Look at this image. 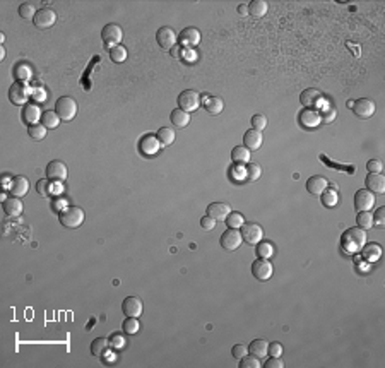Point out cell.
Listing matches in <instances>:
<instances>
[{"mask_svg":"<svg viewBox=\"0 0 385 368\" xmlns=\"http://www.w3.org/2000/svg\"><path fill=\"white\" fill-rule=\"evenodd\" d=\"M342 240V248L347 252H360L363 248L364 241H366V233L361 228H349L341 237Z\"/></svg>","mask_w":385,"mask_h":368,"instance_id":"6da1fadb","label":"cell"},{"mask_svg":"<svg viewBox=\"0 0 385 368\" xmlns=\"http://www.w3.org/2000/svg\"><path fill=\"white\" fill-rule=\"evenodd\" d=\"M84 211L77 206H70L65 207L59 213V221L64 228H69V230H74V228H79L81 224L84 223Z\"/></svg>","mask_w":385,"mask_h":368,"instance_id":"7a4b0ae2","label":"cell"},{"mask_svg":"<svg viewBox=\"0 0 385 368\" xmlns=\"http://www.w3.org/2000/svg\"><path fill=\"white\" fill-rule=\"evenodd\" d=\"M29 96H33V89L26 83H14L9 89V101L16 107H21V105H28Z\"/></svg>","mask_w":385,"mask_h":368,"instance_id":"3957f363","label":"cell"},{"mask_svg":"<svg viewBox=\"0 0 385 368\" xmlns=\"http://www.w3.org/2000/svg\"><path fill=\"white\" fill-rule=\"evenodd\" d=\"M55 111L60 117V120L70 122L72 118H76L77 115V103L74 98L70 96H62L57 100L55 103Z\"/></svg>","mask_w":385,"mask_h":368,"instance_id":"277c9868","label":"cell"},{"mask_svg":"<svg viewBox=\"0 0 385 368\" xmlns=\"http://www.w3.org/2000/svg\"><path fill=\"white\" fill-rule=\"evenodd\" d=\"M122 36H124V31H122L120 26L115 24V22H110V24H107L101 29V38H103L105 48H107L108 52L122 42Z\"/></svg>","mask_w":385,"mask_h":368,"instance_id":"5b68a950","label":"cell"},{"mask_svg":"<svg viewBox=\"0 0 385 368\" xmlns=\"http://www.w3.org/2000/svg\"><path fill=\"white\" fill-rule=\"evenodd\" d=\"M221 247L224 248L226 252H235L236 248H240V245L243 243V238H241V233L235 228H228L219 238Z\"/></svg>","mask_w":385,"mask_h":368,"instance_id":"8992f818","label":"cell"},{"mask_svg":"<svg viewBox=\"0 0 385 368\" xmlns=\"http://www.w3.org/2000/svg\"><path fill=\"white\" fill-rule=\"evenodd\" d=\"M200 107V94L193 89H185L178 96V108L185 111H195Z\"/></svg>","mask_w":385,"mask_h":368,"instance_id":"52a82bcc","label":"cell"},{"mask_svg":"<svg viewBox=\"0 0 385 368\" xmlns=\"http://www.w3.org/2000/svg\"><path fill=\"white\" fill-rule=\"evenodd\" d=\"M240 233L243 241H247L248 245H257L264 238V230L257 223H243Z\"/></svg>","mask_w":385,"mask_h":368,"instance_id":"ba28073f","label":"cell"},{"mask_svg":"<svg viewBox=\"0 0 385 368\" xmlns=\"http://www.w3.org/2000/svg\"><path fill=\"white\" fill-rule=\"evenodd\" d=\"M272 272H274V267H272V264L267 259L258 257L257 260L252 264V274H254V278L257 279V281H269Z\"/></svg>","mask_w":385,"mask_h":368,"instance_id":"9c48e42d","label":"cell"},{"mask_svg":"<svg viewBox=\"0 0 385 368\" xmlns=\"http://www.w3.org/2000/svg\"><path fill=\"white\" fill-rule=\"evenodd\" d=\"M176 40H178V35L168 26H163L156 31V42L163 50H171L176 45Z\"/></svg>","mask_w":385,"mask_h":368,"instance_id":"30bf717a","label":"cell"},{"mask_svg":"<svg viewBox=\"0 0 385 368\" xmlns=\"http://www.w3.org/2000/svg\"><path fill=\"white\" fill-rule=\"evenodd\" d=\"M33 22H35V26H36L38 29H48V28H52V26L57 22L55 11H52V9H48V7L40 9V11L36 12L35 19H33Z\"/></svg>","mask_w":385,"mask_h":368,"instance_id":"8fae6325","label":"cell"},{"mask_svg":"<svg viewBox=\"0 0 385 368\" xmlns=\"http://www.w3.org/2000/svg\"><path fill=\"white\" fill-rule=\"evenodd\" d=\"M298 122L305 129H315L322 124V115L317 110H313V108H305V110L299 111Z\"/></svg>","mask_w":385,"mask_h":368,"instance_id":"7c38bea8","label":"cell"},{"mask_svg":"<svg viewBox=\"0 0 385 368\" xmlns=\"http://www.w3.org/2000/svg\"><path fill=\"white\" fill-rule=\"evenodd\" d=\"M46 178L53 182H64L67 178V166L64 161L53 159L46 165Z\"/></svg>","mask_w":385,"mask_h":368,"instance_id":"4fadbf2b","label":"cell"},{"mask_svg":"<svg viewBox=\"0 0 385 368\" xmlns=\"http://www.w3.org/2000/svg\"><path fill=\"white\" fill-rule=\"evenodd\" d=\"M375 206V194L368 189H361L354 194V207L356 211H370Z\"/></svg>","mask_w":385,"mask_h":368,"instance_id":"5bb4252c","label":"cell"},{"mask_svg":"<svg viewBox=\"0 0 385 368\" xmlns=\"http://www.w3.org/2000/svg\"><path fill=\"white\" fill-rule=\"evenodd\" d=\"M159 148H161V144H159L158 137L152 134H146L144 137L141 139V142H139V151H141V154L146 156V158L154 156L156 152L159 151Z\"/></svg>","mask_w":385,"mask_h":368,"instance_id":"9a60e30c","label":"cell"},{"mask_svg":"<svg viewBox=\"0 0 385 368\" xmlns=\"http://www.w3.org/2000/svg\"><path fill=\"white\" fill-rule=\"evenodd\" d=\"M351 110L354 111V115L360 118H370L375 113V103L368 98H361L358 101H353Z\"/></svg>","mask_w":385,"mask_h":368,"instance_id":"2e32d148","label":"cell"},{"mask_svg":"<svg viewBox=\"0 0 385 368\" xmlns=\"http://www.w3.org/2000/svg\"><path fill=\"white\" fill-rule=\"evenodd\" d=\"M122 310H124L125 317H139L144 310L142 300L137 296H127L122 303Z\"/></svg>","mask_w":385,"mask_h":368,"instance_id":"e0dca14e","label":"cell"},{"mask_svg":"<svg viewBox=\"0 0 385 368\" xmlns=\"http://www.w3.org/2000/svg\"><path fill=\"white\" fill-rule=\"evenodd\" d=\"M206 213H207V216H211L213 219L223 221V219H226L228 214L231 213V207H230V204H226V202H213L207 206Z\"/></svg>","mask_w":385,"mask_h":368,"instance_id":"ac0fdd59","label":"cell"},{"mask_svg":"<svg viewBox=\"0 0 385 368\" xmlns=\"http://www.w3.org/2000/svg\"><path fill=\"white\" fill-rule=\"evenodd\" d=\"M327 187H329V180L322 175H313L306 180V190L312 195H320L323 190H327Z\"/></svg>","mask_w":385,"mask_h":368,"instance_id":"d6986e66","label":"cell"},{"mask_svg":"<svg viewBox=\"0 0 385 368\" xmlns=\"http://www.w3.org/2000/svg\"><path fill=\"white\" fill-rule=\"evenodd\" d=\"M28 190H29V182H28V178L22 175L14 176L11 185H9V192L12 194V197H19V199L24 197L26 194H28Z\"/></svg>","mask_w":385,"mask_h":368,"instance_id":"ffe728a7","label":"cell"},{"mask_svg":"<svg viewBox=\"0 0 385 368\" xmlns=\"http://www.w3.org/2000/svg\"><path fill=\"white\" fill-rule=\"evenodd\" d=\"M364 185L373 194L385 192V178L382 176V173H368L366 178H364Z\"/></svg>","mask_w":385,"mask_h":368,"instance_id":"44dd1931","label":"cell"},{"mask_svg":"<svg viewBox=\"0 0 385 368\" xmlns=\"http://www.w3.org/2000/svg\"><path fill=\"white\" fill-rule=\"evenodd\" d=\"M180 43L187 48H193L200 43V31L197 28H185L180 33Z\"/></svg>","mask_w":385,"mask_h":368,"instance_id":"7402d4cb","label":"cell"},{"mask_svg":"<svg viewBox=\"0 0 385 368\" xmlns=\"http://www.w3.org/2000/svg\"><path fill=\"white\" fill-rule=\"evenodd\" d=\"M42 110L36 103H28L24 105L22 108V120L26 122L28 125H35L38 124V120H42Z\"/></svg>","mask_w":385,"mask_h":368,"instance_id":"603a6c76","label":"cell"},{"mask_svg":"<svg viewBox=\"0 0 385 368\" xmlns=\"http://www.w3.org/2000/svg\"><path fill=\"white\" fill-rule=\"evenodd\" d=\"M2 209H4V213L7 214V216L16 217V216H21L24 206H22L19 197H9V199H5L4 202H2Z\"/></svg>","mask_w":385,"mask_h":368,"instance_id":"cb8c5ba5","label":"cell"},{"mask_svg":"<svg viewBox=\"0 0 385 368\" xmlns=\"http://www.w3.org/2000/svg\"><path fill=\"white\" fill-rule=\"evenodd\" d=\"M262 142H264V139H262V132L254 130V129H250V130L245 132L243 144L247 149H250V151H257V149H260Z\"/></svg>","mask_w":385,"mask_h":368,"instance_id":"d4e9b609","label":"cell"},{"mask_svg":"<svg viewBox=\"0 0 385 368\" xmlns=\"http://www.w3.org/2000/svg\"><path fill=\"white\" fill-rule=\"evenodd\" d=\"M170 120H171V124L175 125L176 129H185L187 125L190 124V113L182 110V108H175V110L171 111V115H170Z\"/></svg>","mask_w":385,"mask_h":368,"instance_id":"484cf974","label":"cell"},{"mask_svg":"<svg viewBox=\"0 0 385 368\" xmlns=\"http://www.w3.org/2000/svg\"><path fill=\"white\" fill-rule=\"evenodd\" d=\"M319 100H320V93L317 89H313V87L305 89L301 94H299V101H301V105L306 108H313Z\"/></svg>","mask_w":385,"mask_h":368,"instance_id":"4316f807","label":"cell"},{"mask_svg":"<svg viewBox=\"0 0 385 368\" xmlns=\"http://www.w3.org/2000/svg\"><path fill=\"white\" fill-rule=\"evenodd\" d=\"M267 349H269V343L265 339H255L248 346V353L257 358H264L267 354Z\"/></svg>","mask_w":385,"mask_h":368,"instance_id":"83f0119b","label":"cell"},{"mask_svg":"<svg viewBox=\"0 0 385 368\" xmlns=\"http://www.w3.org/2000/svg\"><path fill=\"white\" fill-rule=\"evenodd\" d=\"M204 108H206L207 113L211 115H219L224 108V101L221 98L216 96H207L206 98V103H204Z\"/></svg>","mask_w":385,"mask_h":368,"instance_id":"f1b7e54d","label":"cell"},{"mask_svg":"<svg viewBox=\"0 0 385 368\" xmlns=\"http://www.w3.org/2000/svg\"><path fill=\"white\" fill-rule=\"evenodd\" d=\"M14 77L18 81H21V83H26V81H29L33 77V69L29 64L26 62H19L18 65L14 67Z\"/></svg>","mask_w":385,"mask_h":368,"instance_id":"f546056e","label":"cell"},{"mask_svg":"<svg viewBox=\"0 0 385 368\" xmlns=\"http://www.w3.org/2000/svg\"><path fill=\"white\" fill-rule=\"evenodd\" d=\"M267 2L265 0H252L248 4V14L254 16V18H262V16L267 14Z\"/></svg>","mask_w":385,"mask_h":368,"instance_id":"4dcf8cb0","label":"cell"},{"mask_svg":"<svg viewBox=\"0 0 385 368\" xmlns=\"http://www.w3.org/2000/svg\"><path fill=\"white\" fill-rule=\"evenodd\" d=\"M231 159L236 165H243V163H250V149H247L245 146H236L231 151Z\"/></svg>","mask_w":385,"mask_h":368,"instance_id":"1f68e13d","label":"cell"},{"mask_svg":"<svg viewBox=\"0 0 385 368\" xmlns=\"http://www.w3.org/2000/svg\"><path fill=\"white\" fill-rule=\"evenodd\" d=\"M156 137H158V141H159V144L161 146H171L173 142H175V130L173 129H170V127H161L158 130V134H156Z\"/></svg>","mask_w":385,"mask_h":368,"instance_id":"d6a6232c","label":"cell"},{"mask_svg":"<svg viewBox=\"0 0 385 368\" xmlns=\"http://www.w3.org/2000/svg\"><path fill=\"white\" fill-rule=\"evenodd\" d=\"M108 346H110V341L105 339V337H96V339L91 343V353L94 356H103L107 353Z\"/></svg>","mask_w":385,"mask_h":368,"instance_id":"836d02e7","label":"cell"},{"mask_svg":"<svg viewBox=\"0 0 385 368\" xmlns=\"http://www.w3.org/2000/svg\"><path fill=\"white\" fill-rule=\"evenodd\" d=\"M356 224L361 230H370V228L373 226V216H371V213H368V211H360L356 216Z\"/></svg>","mask_w":385,"mask_h":368,"instance_id":"e575fe53","label":"cell"},{"mask_svg":"<svg viewBox=\"0 0 385 368\" xmlns=\"http://www.w3.org/2000/svg\"><path fill=\"white\" fill-rule=\"evenodd\" d=\"M260 176H262L260 165H257V163H248V166L245 168V178H247L248 182H257Z\"/></svg>","mask_w":385,"mask_h":368,"instance_id":"d590c367","label":"cell"},{"mask_svg":"<svg viewBox=\"0 0 385 368\" xmlns=\"http://www.w3.org/2000/svg\"><path fill=\"white\" fill-rule=\"evenodd\" d=\"M122 327H124L125 334H128V336H134V334H137L139 329H141V324H139L137 317H127V319H125V322L122 324Z\"/></svg>","mask_w":385,"mask_h":368,"instance_id":"8d00e7d4","label":"cell"},{"mask_svg":"<svg viewBox=\"0 0 385 368\" xmlns=\"http://www.w3.org/2000/svg\"><path fill=\"white\" fill-rule=\"evenodd\" d=\"M127 48L125 46H122V45H117V46H113V48L110 50V59H111V62H115V64H122V62H125L127 60Z\"/></svg>","mask_w":385,"mask_h":368,"instance_id":"74e56055","label":"cell"},{"mask_svg":"<svg viewBox=\"0 0 385 368\" xmlns=\"http://www.w3.org/2000/svg\"><path fill=\"white\" fill-rule=\"evenodd\" d=\"M42 124L46 129H57L60 124V117L57 115V111H45L42 117Z\"/></svg>","mask_w":385,"mask_h":368,"instance_id":"f35d334b","label":"cell"},{"mask_svg":"<svg viewBox=\"0 0 385 368\" xmlns=\"http://www.w3.org/2000/svg\"><path fill=\"white\" fill-rule=\"evenodd\" d=\"M28 134H29V137L35 139V141H42V139H45V135H46V127L43 124L29 125Z\"/></svg>","mask_w":385,"mask_h":368,"instance_id":"ab89813d","label":"cell"},{"mask_svg":"<svg viewBox=\"0 0 385 368\" xmlns=\"http://www.w3.org/2000/svg\"><path fill=\"white\" fill-rule=\"evenodd\" d=\"M19 16H21L22 19H26V21H33V19H35V16H36V7L33 4H28V2H26V4H21L19 5Z\"/></svg>","mask_w":385,"mask_h":368,"instance_id":"60d3db41","label":"cell"},{"mask_svg":"<svg viewBox=\"0 0 385 368\" xmlns=\"http://www.w3.org/2000/svg\"><path fill=\"white\" fill-rule=\"evenodd\" d=\"M243 223H245V217L241 213H233V211H231V213L228 214V217H226L228 228H235V230H238V228L243 226Z\"/></svg>","mask_w":385,"mask_h":368,"instance_id":"b9f144b4","label":"cell"},{"mask_svg":"<svg viewBox=\"0 0 385 368\" xmlns=\"http://www.w3.org/2000/svg\"><path fill=\"white\" fill-rule=\"evenodd\" d=\"M257 255L262 259H269L271 255H274V247H272V243H269V241H258Z\"/></svg>","mask_w":385,"mask_h":368,"instance_id":"7bdbcfd3","label":"cell"},{"mask_svg":"<svg viewBox=\"0 0 385 368\" xmlns=\"http://www.w3.org/2000/svg\"><path fill=\"white\" fill-rule=\"evenodd\" d=\"M380 254H382V248L375 243L366 245L363 250V257L366 259V260H377V259L380 257Z\"/></svg>","mask_w":385,"mask_h":368,"instance_id":"ee69618b","label":"cell"},{"mask_svg":"<svg viewBox=\"0 0 385 368\" xmlns=\"http://www.w3.org/2000/svg\"><path fill=\"white\" fill-rule=\"evenodd\" d=\"M320 195H322V204L325 207H334L337 204V190H323Z\"/></svg>","mask_w":385,"mask_h":368,"instance_id":"f6af8a7d","label":"cell"},{"mask_svg":"<svg viewBox=\"0 0 385 368\" xmlns=\"http://www.w3.org/2000/svg\"><path fill=\"white\" fill-rule=\"evenodd\" d=\"M262 363H260V358L254 356V354L248 353L247 356L241 358V363H240V368H260Z\"/></svg>","mask_w":385,"mask_h":368,"instance_id":"bcb514c9","label":"cell"},{"mask_svg":"<svg viewBox=\"0 0 385 368\" xmlns=\"http://www.w3.org/2000/svg\"><path fill=\"white\" fill-rule=\"evenodd\" d=\"M250 124H252V129L254 130H264L265 127H267V117L265 115H262V113H257V115H254L252 117V120H250Z\"/></svg>","mask_w":385,"mask_h":368,"instance_id":"7dc6e473","label":"cell"},{"mask_svg":"<svg viewBox=\"0 0 385 368\" xmlns=\"http://www.w3.org/2000/svg\"><path fill=\"white\" fill-rule=\"evenodd\" d=\"M108 341H110V346L113 347V349H124L125 347V336L124 334H118V332L111 334Z\"/></svg>","mask_w":385,"mask_h":368,"instance_id":"c3c4849f","label":"cell"},{"mask_svg":"<svg viewBox=\"0 0 385 368\" xmlns=\"http://www.w3.org/2000/svg\"><path fill=\"white\" fill-rule=\"evenodd\" d=\"M36 190H38L40 195H46V197L52 195V185H50L48 178H46V180H40L38 185H36Z\"/></svg>","mask_w":385,"mask_h":368,"instance_id":"681fc988","label":"cell"},{"mask_svg":"<svg viewBox=\"0 0 385 368\" xmlns=\"http://www.w3.org/2000/svg\"><path fill=\"white\" fill-rule=\"evenodd\" d=\"M373 224L377 228H384V224H385V207H378L377 213L373 214Z\"/></svg>","mask_w":385,"mask_h":368,"instance_id":"f907efd6","label":"cell"},{"mask_svg":"<svg viewBox=\"0 0 385 368\" xmlns=\"http://www.w3.org/2000/svg\"><path fill=\"white\" fill-rule=\"evenodd\" d=\"M231 354H233L236 360H241V358L248 354V347L243 346V344H235V346L231 347Z\"/></svg>","mask_w":385,"mask_h":368,"instance_id":"816d5d0a","label":"cell"},{"mask_svg":"<svg viewBox=\"0 0 385 368\" xmlns=\"http://www.w3.org/2000/svg\"><path fill=\"white\" fill-rule=\"evenodd\" d=\"M382 168H384V165H382L380 159H370V161L366 163V170L370 173H380Z\"/></svg>","mask_w":385,"mask_h":368,"instance_id":"f5cc1de1","label":"cell"},{"mask_svg":"<svg viewBox=\"0 0 385 368\" xmlns=\"http://www.w3.org/2000/svg\"><path fill=\"white\" fill-rule=\"evenodd\" d=\"M200 226L204 228V230H207V231H211V230H214L216 228V219H213L211 216H204L202 219H200Z\"/></svg>","mask_w":385,"mask_h":368,"instance_id":"db71d44e","label":"cell"},{"mask_svg":"<svg viewBox=\"0 0 385 368\" xmlns=\"http://www.w3.org/2000/svg\"><path fill=\"white\" fill-rule=\"evenodd\" d=\"M282 367H284V363H282L279 356H271V360H267L264 363V368H282Z\"/></svg>","mask_w":385,"mask_h":368,"instance_id":"11a10c76","label":"cell"},{"mask_svg":"<svg viewBox=\"0 0 385 368\" xmlns=\"http://www.w3.org/2000/svg\"><path fill=\"white\" fill-rule=\"evenodd\" d=\"M267 354H271V356H281V354H282V344H281V343H272V344H269Z\"/></svg>","mask_w":385,"mask_h":368,"instance_id":"9f6ffc18","label":"cell"},{"mask_svg":"<svg viewBox=\"0 0 385 368\" xmlns=\"http://www.w3.org/2000/svg\"><path fill=\"white\" fill-rule=\"evenodd\" d=\"M230 172H231V175H233V178H238V180L245 178V168H241V165H233Z\"/></svg>","mask_w":385,"mask_h":368,"instance_id":"6f0895ef","label":"cell"},{"mask_svg":"<svg viewBox=\"0 0 385 368\" xmlns=\"http://www.w3.org/2000/svg\"><path fill=\"white\" fill-rule=\"evenodd\" d=\"M170 53H171L173 59H182V57H183V46L175 45L171 50H170Z\"/></svg>","mask_w":385,"mask_h":368,"instance_id":"680465c9","label":"cell"},{"mask_svg":"<svg viewBox=\"0 0 385 368\" xmlns=\"http://www.w3.org/2000/svg\"><path fill=\"white\" fill-rule=\"evenodd\" d=\"M33 96L36 98V101H45L46 100V93L43 89H36V91H33Z\"/></svg>","mask_w":385,"mask_h":368,"instance_id":"91938a15","label":"cell"},{"mask_svg":"<svg viewBox=\"0 0 385 368\" xmlns=\"http://www.w3.org/2000/svg\"><path fill=\"white\" fill-rule=\"evenodd\" d=\"M238 14H240V16H248V5L247 4L238 5Z\"/></svg>","mask_w":385,"mask_h":368,"instance_id":"94428289","label":"cell"},{"mask_svg":"<svg viewBox=\"0 0 385 368\" xmlns=\"http://www.w3.org/2000/svg\"><path fill=\"white\" fill-rule=\"evenodd\" d=\"M4 57H5V50H4V46H2V50H0V59L4 60Z\"/></svg>","mask_w":385,"mask_h":368,"instance_id":"6125c7cd","label":"cell"}]
</instances>
